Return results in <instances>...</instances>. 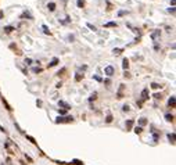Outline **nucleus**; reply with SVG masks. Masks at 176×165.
<instances>
[{"label":"nucleus","mask_w":176,"mask_h":165,"mask_svg":"<svg viewBox=\"0 0 176 165\" xmlns=\"http://www.w3.org/2000/svg\"><path fill=\"white\" fill-rule=\"evenodd\" d=\"M113 71H114V69H113L111 67H108L107 69H105V72H107V75H113Z\"/></svg>","instance_id":"nucleus-1"}]
</instances>
